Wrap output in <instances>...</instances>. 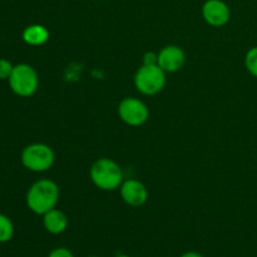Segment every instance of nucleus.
<instances>
[{
  "instance_id": "nucleus-1",
  "label": "nucleus",
  "mask_w": 257,
  "mask_h": 257,
  "mask_svg": "<svg viewBox=\"0 0 257 257\" xmlns=\"http://www.w3.org/2000/svg\"><path fill=\"white\" fill-rule=\"evenodd\" d=\"M59 187L48 178L37 181L27 192V206L33 213L43 216L48 211L57 207L59 202Z\"/></svg>"
},
{
  "instance_id": "nucleus-2",
  "label": "nucleus",
  "mask_w": 257,
  "mask_h": 257,
  "mask_svg": "<svg viewBox=\"0 0 257 257\" xmlns=\"http://www.w3.org/2000/svg\"><path fill=\"white\" fill-rule=\"evenodd\" d=\"M93 185L102 191H115L123 183V171L115 161L99 158L92 165L89 171Z\"/></svg>"
},
{
  "instance_id": "nucleus-3",
  "label": "nucleus",
  "mask_w": 257,
  "mask_h": 257,
  "mask_svg": "<svg viewBox=\"0 0 257 257\" xmlns=\"http://www.w3.org/2000/svg\"><path fill=\"white\" fill-rule=\"evenodd\" d=\"M8 82L10 89L22 98L32 97L39 88V77L37 70L27 63L14 65Z\"/></svg>"
},
{
  "instance_id": "nucleus-4",
  "label": "nucleus",
  "mask_w": 257,
  "mask_h": 257,
  "mask_svg": "<svg viewBox=\"0 0 257 257\" xmlns=\"http://www.w3.org/2000/svg\"><path fill=\"white\" fill-rule=\"evenodd\" d=\"M22 165L32 172L42 173L50 170L54 165V151L45 143H32L23 150Z\"/></svg>"
},
{
  "instance_id": "nucleus-5",
  "label": "nucleus",
  "mask_w": 257,
  "mask_h": 257,
  "mask_svg": "<svg viewBox=\"0 0 257 257\" xmlns=\"http://www.w3.org/2000/svg\"><path fill=\"white\" fill-rule=\"evenodd\" d=\"M166 72L160 65H143L135 74V87L141 94L156 95L165 88Z\"/></svg>"
},
{
  "instance_id": "nucleus-6",
  "label": "nucleus",
  "mask_w": 257,
  "mask_h": 257,
  "mask_svg": "<svg viewBox=\"0 0 257 257\" xmlns=\"http://www.w3.org/2000/svg\"><path fill=\"white\" fill-rule=\"evenodd\" d=\"M118 115L125 124L140 127L150 118V109L143 100L135 97H125L118 104Z\"/></svg>"
},
{
  "instance_id": "nucleus-7",
  "label": "nucleus",
  "mask_w": 257,
  "mask_h": 257,
  "mask_svg": "<svg viewBox=\"0 0 257 257\" xmlns=\"http://www.w3.org/2000/svg\"><path fill=\"white\" fill-rule=\"evenodd\" d=\"M201 12L205 22L213 28L225 27L231 19V9L223 0H206Z\"/></svg>"
},
{
  "instance_id": "nucleus-8",
  "label": "nucleus",
  "mask_w": 257,
  "mask_h": 257,
  "mask_svg": "<svg viewBox=\"0 0 257 257\" xmlns=\"http://www.w3.org/2000/svg\"><path fill=\"white\" fill-rule=\"evenodd\" d=\"M119 192L122 200L132 207H141L148 200L147 187L141 181L135 180V178L123 181L119 187Z\"/></svg>"
},
{
  "instance_id": "nucleus-9",
  "label": "nucleus",
  "mask_w": 257,
  "mask_h": 257,
  "mask_svg": "<svg viewBox=\"0 0 257 257\" xmlns=\"http://www.w3.org/2000/svg\"><path fill=\"white\" fill-rule=\"evenodd\" d=\"M186 54L178 45H166L158 53V65L166 73H176L185 65Z\"/></svg>"
},
{
  "instance_id": "nucleus-10",
  "label": "nucleus",
  "mask_w": 257,
  "mask_h": 257,
  "mask_svg": "<svg viewBox=\"0 0 257 257\" xmlns=\"http://www.w3.org/2000/svg\"><path fill=\"white\" fill-rule=\"evenodd\" d=\"M68 225H69V220L67 215L63 211L58 210L57 207L43 215V226L50 235H60L67 230Z\"/></svg>"
},
{
  "instance_id": "nucleus-11",
  "label": "nucleus",
  "mask_w": 257,
  "mask_h": 257,
  "mask_svg": "<svg viewBox=\"0 0 257 257\" xmlns=\"http://www.w3.org/2000/svg\"><path fill=\"white\" fill-rule=\"evenodd\" d=\"M49 30L42 24L28 25L22 33V38L24 43L32 47H40L44 45L49 40Z\"/></svg>"
},
{
  "instance_id": "nucleus-12",
  "label": "nucleus",
  "mask_w": 257,
  "mask_h": 257,
  "mask_svg": "<svg viewBox=\"0 0 257 257\" xmlns=\"http://www.w3.org/2000/svg\"><path fill=\"white\" fill-rule=\"evenodd\" d=\"M14 236V223L4 213H0V243H7Z\"/></svg>"
},
{
  "instance_id": "nucleus-13",
  "label": "nucleus",
  "mask_w": 257,
  "mask_h": 257,
  "mask_svg": "<svg viewBox=\"0 0 257 257\" xmlns=\"http://www.w3.org/2000/svg\"><path fill=\"white\" fill-rule=\"evenodd\" d=\"M245 67L252 77L257 78V47H252L247 50L245 55Z\"/></svg>"
},
{
  "instance_id": "nucleus-14",
  "label": "nucleus",
  "mask_w": 257,
  "mask_h": 257,
  "mask_svg": "<svg viewBox=\"0 0 257 257\" xmlns=\"http://www.w3.org/2000/svg\"><path fill=\"white\" fill-rule=\"evenodd\" d=\"M13 69H14V65L9 60L4 59V58H0V80L9 79Z\"/></svg>"
},
{
  "instance_id": "nucleus-15",
  "label": "nucleus",
  "mask_w": 257,
  "mask_h": 257,
  "mask_svg": "<svg viewBox=\"0 0 257 257\" xmlns=\"http://www.w3.org/2000/svg\"><path fill=\"white\" fill-rule=\"evenodd\" d=\"M48 257H74L72 251L67 247H57L49 252Z\"/></svg>"
},
{
  "instance_id": "nucleus-16",
  "label": "nucleus",
  "mask_w": 257,
  "mask_h": 257,
  "mask_svg": "<svg viewBox=\"0 0 257 257\" xmlns=\"http://www.w3.org/2000/svg\"><path fill=\"white\" fill-rule=\"evenodd\" d=\"M143 65H158V54H156L155 52L145 53Z\"/></svg>"
},
{
  "instance_id": "nucleus-17",
  "label": "nucleus",
  "mask_w": 257,
  "mask_h": 257,
  "mask_svg": "<svg viewBox=\"0 0 257 257\" xmlns=\"http://www.w3.org/2000/svg\"><path fill=\"white\" fill-rule=\"evenodd\" d=\"M180 257H205L201 255L200 252H196V251H187V252L182 253Z\"/></svg>"
},
{
  "instance_id": "nucleus-18",
  "label": "nucleus",
  "mask_w": 257,
  "mask_h": 257,
  "mask_svg": "<svg viewBox=\"0 0 257 257\" xmlns=\"http://www.w3.org/2000/svg\"><path fill=\"white\" fill-rule=\"evenodd\" d=\"M115 257H132V256H130V255H124V253H120V255H117Z\"/></svg>"
},
{
  "instance_id": "nucleus-19",
  "label": "nucleus",
  "mask_w": 257,
  "mask_h": 257,
  "mask_svg": "<svg viewBox=\"0 0 257 257\" xmlns=\"http://www.w3.org/2000/svg\"><path fill=\"white\" fill-rule=\"evenodd\" d=\"M88 257H99V256H88Z\"/></svg>"
}]
</instances>
